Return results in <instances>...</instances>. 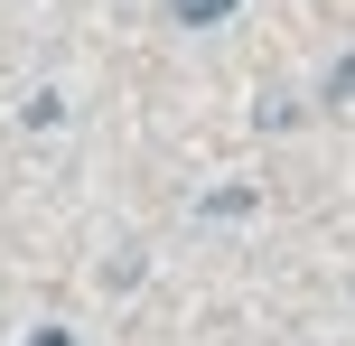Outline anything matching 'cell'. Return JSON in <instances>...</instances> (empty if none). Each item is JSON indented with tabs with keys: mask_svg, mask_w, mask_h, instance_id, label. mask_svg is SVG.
Returning <instances> with one entry per match:
<instances>
[{
	"mask_svg": "<svg viewBox=\"0 0 355 346\" xmlns=\"http://www.w3.org/2000/svg\"><path fill=\"white\" fill-rule=\"evenodd\" d=\"M168 10L187 19V28H215V19H234V10H243V0H168Z\"/></svg>",
	"mask_w": 355,
	"mask_h": 346,
	"instance_id": "obj_1",
	"label": "cell"
},
{
	"mask_svg": "<svg viewBox=\"0 0 355 346\" xmlns=\"http://www.w3.org/2000/svg\"><path fill=\"white\" fill-rule=\"evenodd\" d=\"M337 94H346V103H355V56H346V66H337Z\"/></svg>",
	"mask_w": 355,
	"mask_h": 346,
	"instance_id": "obj_2",
	"label": "cell"
},
{
	"mask_svg": "<svg viewBox=\"0 0 355 346\" xmlns=\"http://www.w3.org/2000/svg\"><path fill=\"white\" fill-rule=\"evenodd\" d=\"M28 346H66V337H56V328H37V337H28Z\"/></svg>",
	"mask_w": 355,
	"mask_h": 346,
	"instance_id": "obj_3",
	"label": "cell"
}]
</instances>
